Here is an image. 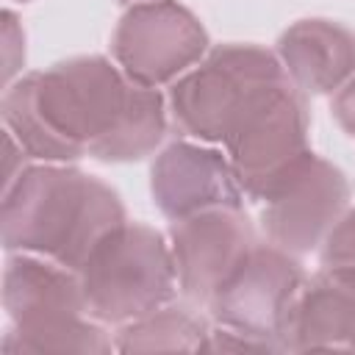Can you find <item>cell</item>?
Here are the masks:
<instances>
[{"instance_id":"cell-1","label":"cell","mask_w":355,"mask_h":355,"mask_svg":"<svg viewBox=\"0 0 355 355\" xmlns=\"http://www.w3.org/2000/svg\"><path fill=\"white\" fill-rule=\"evenodd\" d=\"M6 130L28 158L72 164L92 155L128 164L150 155L166 133L158 89L133 83L105 55H75L6 86Z\"/></svg>"},{"instance_id":"cell-2","label":"cell","mask_w":355,"mask_h":355,"mask_svg":"<svg viewBox=\"0 0 355 355\" xmlns=\"http://www.w3.org/2000/svg\"><path fill=\"white\" fill-rule=\"evenodd\" d=\"M3 247L78 272L94 247L128 222L119 194L69 164L25 166L3 189Z\"/></svg>"},{"instance_id":"cell-3","label":"cell","mask_w":355,"mask_h":355,"mask_svg":"<svg viewBox=\"0 0 355 355\" xmlns=\"http://www.w3.org/2000/svg\"><path fill=\"white\" fill-rule=\"evenodd\" d=\"M3 308L11 319L6 355L89 352L105 355L114 341L86 311L78 272L31 252L11 255L3 272Z\"/></svg>"},{"instance_id":"cell-4","label":"cell","mask_w":355,"mask_h":355,"mask_svg":"<svg viewBox=\"0 0 355 355\" xmlns=\"http://www.w3.org/2000/svg\"><path fill=\"white\" fill-rule=\"evenodd\" d=\"M288 75L277 58L258 44H222L175 80L169 92L172 122L183 136L227 141L241 119Z\"/></svg>"},{"instance_id":"cell-5","label":"cell","mask_w":355,"mask_h":355,"mask_svg":"<svg viewBox=\"0 0 355 355\" xmlns=\"http://www.w3.org/2000/svg\"><path fill=\"white\" fill-rule=\"evenodd\" d=\"M86 311L100 324H128L175 297V258L164 236L139 222L111 230L78 269Z\"/></svg>"},{"instance_id":"cell-6","label":"cell","mask_w":355,"mask_h":355,"mask_svg":"<svg viewBox=\"0 0 355 355\" xmlns=\"http://www.w3.org/2000/svg\"><path fill=\"white\" fill-rule=\"evenodd\" d=\"M308 103L291 83L269 92L225 141L241 191L266 202L311 155Z\"/></svg>"},{"instance_id":"cell-7","label":"cell","mask_w":355,"mask_h":355,"mask_svg":"<svg viewBox=\"0 0 355 355\" xmlns=\"http://www.w3.org/2000/svg\"><path fill=\"white\" fill-rule=\"evenodd\" d=\"M302 286L305 272L297 255L258 241L216 288L208 311L216 324L283 352V330Z\"/></svg>"},{"instance_id":"cell-8","label":"cell","mask_w":355,"mask_h":355,"mask_svg":"<svg viewBox=\"0 0 355 355\" xmlns=\"http://www.w3.org/2000/svg\"><path fill=\"white\" fill-rule=\"evenodd\" d=\"M208 50V31L178 0L133 3L111 36L116 67L139 86L161 89Z\"/></svg>"},{"instance_id":"cell-9","label":"cell","mask_w":355,"mask_h":355,"mask_svg":"<svg viewBox=\"0 0 355 355\" xmlns=\"http://www.w3.org/2000/svg\"><path fill=\"white\" fill-rule=\"evenodd\" d=\"M349 208V183L338 166L308 155L302 166L266 200L261 225L269 244L305 255L322 247L324 236Z\"/></svg>"},{"instance_id":"cell-10","label":"cell","mask_w":355,"mask_h":355,"mask_svg":"<svg viewBox=\"0 0 355 355\" xmlns=\"http://www.w3.org/2000/svg\"><path fill=\"white\" fill-rule=\"evenodd\" d=\"M258 244L255 227L241 208H208L169 227L178 288L191 305H205L225 277Z\"/></svg>"},{"instance_id":"cell-11","label":"cell","mask_w":355,"mask_h":355,"mask_svg":"<svg viewBox=\"0 0 355 355\" xmlns=\"http://www.w3.org/2000/svg\"><path fill=\"white\" fill-rule=\"evenodd\" d=\"M150 194L166 219H186L208 208H241L244 191L230 158L194 141H172L150 166Z\"/></svg>"},{"instance_id":"cell-12","label":"cell","mask_w":355,"mask_h":355,"mask_svg":"<svg viewBox=\"0 0 355 355\" xmlns=\"http://www.w3.org/2000/svg\"><path fill=\"white\" fill-rule=\"evenodd\" d=\"M283 349L355 352V272L319 269L305 280L283 330Z\"/></svg>"},{"instance_id":"cell-13","label":"cell","mask_w":355,"mask_h":355,"mask_svg":"<svg viewBox=\"0 0 355 355\" xmlns=\"http://www.w3.org/2000/svg\"><path fill=\"white\" fill-rule=\"evenodd\" d=\"M277 58L302 94L338 92L355 75V31L333 19H300L280 33Z\"/></svg>"},{"instance_id":"cell-14","label":"cell","mask_w":355,"mask_h":355,"mask_svg":"<svg viewBox=\"0 0 355 355\" xmlns=\"http://www.w3.org/2000/svg\"><path fill=\"white\" fill-rule=\"evenodd\" d=\"M211 327L183 305H164L119 327L114 347L119 352H202Z\"/></svg>"},{"instance_id":"cell-15","label":"cell","mask_w":355,"mask_h":355,"mask_svg":"<svg viewBox=\"0 0 355 355\" xmlns=\"http://www.w3.org/2000/svg\"><path fill=\"white\" fill-rule=\"evenodd\" d=\"M322 269L355 272V208H347L344 216L322 241Z\"/></svg>"},{"instance_id":"cell-16","label":"cell","mask_w":355,"mask_h":355,"mask_svg":"<svg viewBox=\"0 0 355 355\" xmlns=\"http://www.w3.org/2000/svg\"><path fill=\"white\" fill-rule=\"evenodd\" d=\"M25 64V33L14 17V11H3V83L11 86L14 75Z\"/></svg>"},{"instance_id":"cell-17","label":"cell","mask_w":355,"mask_h":355,"mask_svg":"<svg viewBox=\"0 0 355 355\" xmlns=\"http://www.w3.org/2000/svg\"><path fill=\"white\" fill-rule=\"evenodd\" d=\"M330 111H333L336 122L344 128V133L355 136V75L336 92V97L330 103Z\"/></svg>"},{"instance_id":"cell-18","label":"cell","mask_w":355,"mask_h":355,"mask_svg":"<svg viewBox=\"0 0 355 355\" xmlns=\"http://www.w3.org/2000/svg\"><path fill=\"white\" fill-rule=\"evenodd\" d=\"M19 3H28V0H19Z\"/></svg>"}]
</instances>
